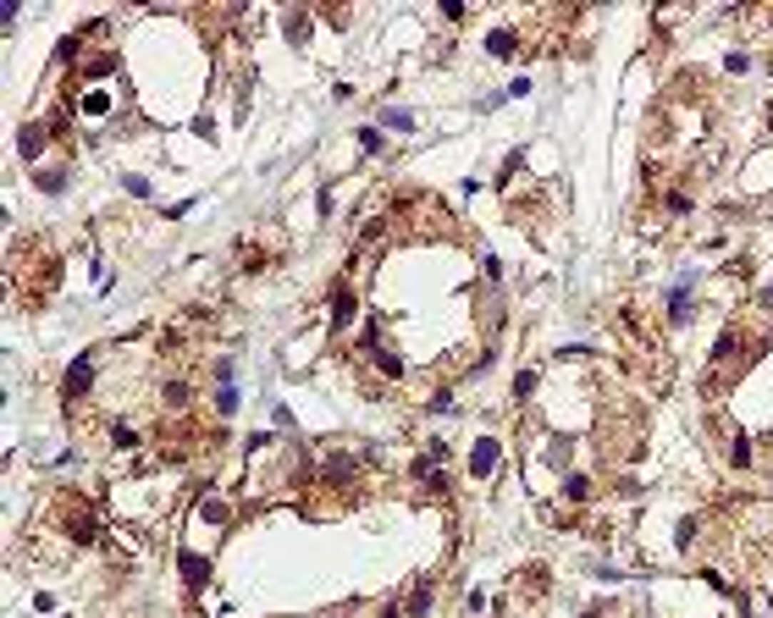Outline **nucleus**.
I'll list each match as a JSON object with an SVG mask.
<instances>
[{
  "mask_svg": "<svg viewBox=\"0 0 773 618\" xmlns=\"http://www.w3.org/2000/svg\"><path fill=\"white\" fill-rule=\"evenodd\" d=\"M89 387H94V353H78V359L66 365V375H61V397L78 403V397H89Z\"/></svg>",
  "mask_w": 773,
  "mask_h": 618,
  "instance_id": "nucleus-1",
  "label": "nucleus"
},
{
  "mask_svg": "<svg viewBox=\"0 0 773 618\" xmlns=\"http://www.w3.org/2000/svg\"><path fill=\"white\" fill-rule=\"evenodd\" d=\"M39 149H44V127L39 122H22L17 127V155H22V161H34Z\"/></svg>",
  "mask_w": 773,
  "mask_h": 618,
  "instance_id": "nucleus-3",
  "label": "nucleus"
},
{
  "mask_svg": "<svg viewBox=\"0 0 773 618\" xmlns=\"http://www.w3.org/2000/svg\"><path fill=\"white\" fill-rule=\"evenodd\" d=\"M762 309H773V288H762Z\"/></svg>",
  "mask_w": 773,
  "mask_h": 618,
  "instance_id": "nucleus-20",
  "label": "nucleus"
},
{
  "mask_svg": "<svg viewBox=\"0 0 773 618\" xmlns=\"http://www.w3.org/2000/svg\"><path fill=\"white\" fill-rule=\"evenodd\" d=\"M486 50H492V56H514V50H520V39H514V34H508V28H497V34H492V39H486Z\"/></svg>",
  "mask_w": 773,
  "mask_h": 618,
  "instance_id": "nucleus-7",
  "label": "nucleus"
},
{
  "mask_svg": "<svg viewBox=\"0 0 773 618\" xmlns=\"http://www.w3.org/2000/svg\"><path fill=\"white\" fill-rule=\"evenodd\" d=\"M425 607H431V585H415V597H409V613H425Z\"/></svg>",
  "mask_w": 773,
  "mask_h": 618,
  "instance_id": "nucleus-15",
  "label": "nucleus"
},
{
  "mask_svg": "<svg viewBox=\"0 0 773 618\" xmlns=\"http://www.w3.org/2000/svg\"><path fill=\"white\" fill-rule=\"evenodd\" d=\"M105 72H116V56H111V50H94L84 61V78H105Z\"/></svg>",
  "mask_w": 773,
  "mask_h": 618,
  "instance_id": "nucleus-5",
  "label": "nucleus"
},
{
  "mask_svg": "<svg viewBox=\"0 0 773 618\" xmlns=\"http://www.w3.org/2000/svg\"><path fill=\"white\" fill-rule=\"evenodd\" d=\"M497 458H502V447L492 442V436H481V442H475V453H470V475H475V480H486V475L497 470Z\"/></svg>",
  "mask_w": 773,
  "mask_h": 618,
  "instance_id": "nucleus-2",
  "label": "nucleus"
},
{
  "mask_svg": "<svg viewBox=\"0 0 773 618\" xmlns=\"http://www.w3.org/2000/svg\"><path fill=\"white\" fill-rule=\"evenodd\" d=\"M39 188H44V193H61V188H66V171H39Z\"/></svg>",
  "mask_w": 773,
  "mask_h": 618,
  "instance_id": "nucleus-14",
  "label": "nucleus"
},
{
  "mask_svg": "<svg viewBox=\"0 0 773 618\" xmlns=\"http://www.w3.org/2000/svg\"><path fill=\"white\" fill-rule=\"evenodd\" d=\"M216 414H238V387H232V381L216 387Z\"/></svg>",
  "mask_w": 773,
  "mask_h": 618,
  "instance_id": "nucleus-8",
  "label": "nucleus"
},
{
  "mask_svg": "<svg viewBox=\"0 0 773 618\" xmlns=\"http://www.w3.org/2000/svg\"><path fill=\"white\" fill-rule=\"evenodd\" d=\"M359 144H365V149H376V155H381V149H387V138H381L376 127H365V133H359Z\"/></svg>",
  "mask_w": 773,
  "mask_h": 618,
  "instance_id": "nucleus-19",
  "label": "nucleus"
},
{
  "mask_svg": "<svg viewBox=\"0 0 773 618\" xmlns=\"http://www.w3.org/2000/svg\"><path fill=\"white\" fill-rule=\"evenodd\" d=\"M564 497H569V502H585V497H591V480H585V475H569V480H564Z\"/></svg>",
  "mask_w": 773,
  "mask_h": 618,
  "instance_id": "nucleus-10",
  "label": "nucleus"
},
{
  "mask_svg": "<svg viewBox=\"0 0 773 618\" xmlns=\"http://www.w3.org/2000/svg\"><path fill=\"white\" fill-rule=\"evenodd\" d=\"M669 315H674V320H690V293H685V288L669 293Z\"/></svg>",
  "mask_w": 773,
  "mask_h": 618,
  "instance_id": "nucleus-11",
  "label": "nucleus"
},
{
  "mask_svg": "<svg viewBox=\"0 0 773 618\" xmlns=\"http://www.w3.org/2000/svg\"><path fill=\"white\" fill-rule=\"evenodd\" d=\"M111 442H116V447H138V431H133V425H116V431H111Z\"/></svg>",
  "mask_w": 773,
  "mask_h": 618,
  "instance_id": "nucleus-17",
  "label": "nucleus"
},
{
  "mask_svg": "<svg viewBox=\"0 0 773 618\" xmlns=\"http://www.w3.org/2000/svg\"><path fill=\"white\" fill-rule=\"evenodd\" d=\"M381 618H398V607H387V613H381Z\"/></svg>",
  "mask_w": 773,
  "mask_h": 618,
  "instance_id": "nucleus-21",
  "label": "nucleus"
},
{
  "mask_svg": "<svg viewBox=\"0 0 773 618\" xmlns=\"http://www.w3.org/2000/svg\"><path fill=\"white\" fill-rule=\"evenodd\" d=\"M177 563H183V579H188V585H205V574H210V563H205V557L183 552V557H177Z\"/></svg>",
  "mask_w": 773,
  "mask_h": 618,
  "instance_id": "nucleus-6",
  "label": "nucleus"
},
{
  "mask_svg": "<svg viewBox=\"0 0 773 618\" xmlns=\"http://www.w3.org/2000/svg\"><path fill=\"white\" fill-rule=\"evenodd\" d=\"M536 381H542L536 370H520V381H514V397H530V392H536Z\"/></svg>",
  "mask_w": 773,
  "mask_h": 618,
  "instance_id": "nucleus-16",
  "label": "nucleus"
},
{
  "mask_svg": "<svg viewBox=\"0 0 773 618\" xmlns=\"http://www.w3.org/2000/svg\"><path fill=\"white\" fill-rule=\"evenodd\" d=\"M729 464H734V470H746V464H752V447H746V436H734V447H729Z\"/></svg>",
  "mask_w": 773,
  "mask_h": 618,
  "instance_id": "nucleus-12",
  "label": "nucleus"
},
{
  "mask_svg": "<svg viewBox=\"0 0 773 618\" xmlns=\"http://www.w3.org/2000/svg\"><path fill=\"white\" fill-rule=\"evenodd\" d=\"M381 122L398 127V133H409V127H415V116H409V111H381Z\"/></svg>",
  "mask_w": 773,
  "mask_h": 618,
  "instance_id": "nucleus-13",
  "label": "nucleus"
},
{
  "mask_svg": "<svg viewBox=\"0 0 773 618\" xmlns=\"http://www.w3.org/2000/svg\"><path fill=\"white\" fill-rule=\"evenodd\" d=\"M84 111H89V116H105V111H111V94H105V88H89V94H84Z\"/></svg>",
  "mask_w": 773,
  "mask_h": 618,
  "instance_id": "nucleus-9",
  "label": "nucleus"
},
{
  "mask_svg": "<svg viewBox=\"0 0 773 618\" xmlns=\"http://www.w3.org/2000/svg\"><path fill=\"white\" fill-rule=\"evenodd\" d=\"M348 320H354V293L337 288L332 293V326H348Z\"/></svg>",
  "mask_w": 773,
  "mask_h": 618,
  "instance_id": "nucleus-4",
  "label": "nucleus"
},
{
  "mask_svg": "<svg viewBox=\"0 0 773 618\" xmlns=\"http://www.w3.org/2000/svg\"><path fill=\"white\" fill-rule=\"evenodd\" d=\"M288 34H293V44H304V39H310V22H304V17H288Z\"/></svg>",
  "mask_w": 773,
  "mask_h": 618,
  "instance_id": "nucleus-18",
  "label": "nucleus"
}]
</instances>
